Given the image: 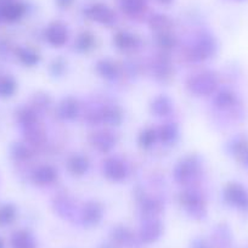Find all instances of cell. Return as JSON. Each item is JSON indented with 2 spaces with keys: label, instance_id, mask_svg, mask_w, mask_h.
I'll return each mask as SVG.
<instances>
[{
  "label": "cell",
  "instance_id": "4dcf8cb0",
  "mask_svg": "<svg viewBox=\"0 0 248 248\" xmlns=\"http://www.w3.org/2000/svg\"><path fill=\"white\" fill-rule=\"evenodd\" d=\"M158 44L161 46L167 47V49H170L175 45V39H174L173 35H170L167 32H162L161 34L158 35Z\"/></svg>",
  "mask_w": 248,
  "mask_h": 248
},
{
  "label": "cell",
  "instance_id": "f1b7e54d",
  "mask_svg": "<svg viewBox=\"0 0 248 248\" xmlns=\"http://www.w3.org/2000/svg\"><path fill=\"white\" fill-rule=\"evenodd\" d=\"M151 26L155 30H161L162 32H166L167 28L170 26V21L166 17V16H154L151 18Z\"/></svg>",
  "mask_w": 248,
  "mask_h": 248
},
{
  "label": "cell",
  "instance_id": "3957f363",
  "mask_svg": "<svg viewBox=\"0 0 248 248\" xmlns=\"http://www.w3.org/2000/svg\"><path fill=\"white\" fill-rule=\"evenodd\" d=\"M45 38L54 46H62V45L67 42V28L60 22L52 23L45 31Z\"/></svg>",
  "mask_w": 248,
  "mask_h": 248
},
{
  "label": "cell",
  "instance_id": "d4e9b609",
  "mask_svg": "<svg viewBox=\"0 0 248 248\" xmlns=\"http://www.w3.org/2000/svg\"><path fill=\"white\" fill-rule=\"evenodd\" d=\"M176 134H178V129L174 124H167L164 127L161 128L159 130V137L164 142H170L175 139Z\"/></svg>",
  "mask_w": 248,
  "mask_h": 248
},
{
  "label": "cell",
  "instance_id": "e575fe53",
  "mask_svg": "<svg viewBox=\"0 0 248 248\" xmlns=\"http://www.w3.org/2000/svg\"><path fill=\"white\" fill-rule=\"evenodd\" d=\"M192 248H209V246L204 241L197 240L192 243Z\"/></svg>",
  "mask_w": 248,
  "mask_h": 248
},
{
  "label": "cell",
  "instance_id": "52a82bcc",
  "mask_svg": "<svg viewBox=\"0 0 248 248\" xmlns=\"http://www.w3.org/2000/svg\"><path fill=\"white\" fill-rule=\"evenodd\" d=\"M162 233V225L159 221L157 220H150L142 225L141 230H140V237L144 242L151 243L155 242L159 238Z\"/></svg>",
  "mask_w": 248,
  "mask_h": 248
},
{
  "label": "cell",
  "instance_id": "7402d4cb",
  "mask_svg": "<svg viewBox=\"0 0 248 248\" xmlns=\"http://www.w3.org/2000/svg\"><path fill=\"white\" fill-rule=\"evenodd\" d=\"M233 154L238 161L245 166H248V142L238 141L233 145Z\"/></svg>",
  "mask_w": 248,
  "mask_h": 248
},
{
  "label": "cell",
  "instance_id": "44dd1931",
  "mask_svg": "<svg viewBox=\"0 0 248 248\" xmlns=\"http://www.w3.org/2000/svg\"><path fill=\"white\" fill-rule=\"evenodd\" d=\"M112 236H113V240L122 246H128L133 241V235L130 233V231L124 228H118L113 230Z\"/></svg>",
  "mask_w": 248,
  "mask_h": 248
},
{
  "label": "cell",
  "instance_id": "ffe728a7",
  "mask_svg": "<svg viewBox=\"0 0 248 248\" xmlns=\"http://www.w3.org/2000/svg\"><path fill=\"white\" fill-rule=\"evenodd\" d=\"M152 111L158 114V116H166L171 111L170 101L164 96L157 97L154 104H152Z\"/></svg>",
  "mask_w": 248,
  "mask_h": 248
},
{
  "label": "cell",
  "instance_id": "1f68e13d",
  "mask_svg": "<svg viewBox=\"0 0 248 248\" xmlns=\"http://www.w3.org/2000/svg\"><path fill=\"white\" fill-rule=\"evenodd\" d=\"M216 102L219 105V106H229L233 102V96L232 94L228 92H223L217 96Z\"/></svg>",
  "mask_w": 248,
  "mask_h": 248
},
{
  "label": "cell",
  "instance_id": "83f0119b",
  "mask_svg": "<svg viewBox=\"0 0 248 248\" xmlns=\"http://www.w3.org/2000/svg\"><path fill=\"white\" fill-rule=\"evenodd\" d=\"M94 45V38L89 33H84V34L80 35L77 40V47L82 51H87L90 47Z\"/></svg>",
  "mask_w": 248,
  "mask_h": 248
},
{
  "label": "cell",
  "instance_id": "7c38bea8",
  "mask_svg": "<svg viewBox=\"0 0 248 248\" xmlns=\"http://www.w3.org/2000/svg\"><path fill=\"white\" fill-rule=\"evenodd\" d=\"M114 43H116L117 46L122 50H125V51H130V50H134L139 46L140 42L135 35L130 34L127 32L118 33L114 38Z\"/></svg>",
  "mask_w": 248,
  "mask_h": 248
},
{
  "label": "cell",
  "instance_id": "4316f807",
  "mask_svg": "<svg viewBox=\"0 0 248 248\" xmlns=\"http://www.w3.org/2000/svg\"><path fill=\"white\" fill-rule=\"evenodd\" d=\"M15 216L16 212L13 206H4L0 209V224H10L15 219Z\"/></svg>",
  "mask_w": 248,
  "mask_h": 248
},
{
  "label": "cell",
  "instance_id": "30bf717a",
  "mask_svg": "<svg viewBox=\"0 0 248 248\" xmlns=\"http://www.w3.org/2000/svg\"><path fill=\"white\" fill-rule=\"evenodd\" d=\"M92 144L95 149H97L101 152H107L114 146L116 144V139L111 133L107 132H100L93 135Z\"/></svg>",
  "mask_w": 248,
  "mask_h": 248
},
{
  "label": "cell",
  "instance_id": "f35d334b",
  "mask_svg": "<svg viewBox=\"0 0 248 248\" xmlns=\"http://www.w3.org/2000/svg\"><path fill=\"white\" fill-rule=\"evenodd\" d=\"M101 248H109L108 246H104V247H101Z\"/></svg>",
  "mask_w": 248,
  "mask_h": 248
},
{
  "label": "cell",
  "instance_id": "d6986e66",
  "mask_svg": "<svg viewBox=\"0 0 248 248\" xmlns=\"http://www.w3.org/2000/svg\"><path fill=\"white\" fill-rule=\"evenodd\" d=\"M121 5L129 15H138L145 9V0H121Z\"/></svg>",
  "mask_w": 248,
  "mask_h": 248
},
{
  "label": "cell",
  "instance_id": "e0dca14e",
  "mask_svg": "<svg viewBox=\"0 0 248 248\" xmlns=\"http://www.w3.org/2000/svg\"><path fill=\"white\" fill-rule=\"evenodd\" d=\"M56 170L50 166H43L34 171L33 179L38 184H50L56 179Z\"/></svg>",
  "mask_w": 248,
  "mask_h": 248
},
{
  "label": "cell",
  "instance_id": "4fadbf2b",
  "mask_svg": "<svg viewBox=\"0 0 248 248\" xmlns=\"http://www.w3.org/2000/svg\"><path fill=\"white\" fill-rule=\"evenodd\" d=\"M78 104L73 99H66L59 106V116L63 119H73L78 114Z\"/></svg>",
  "mask_w": 248,
  "mask_h": 248
},
{
  "label": "cell",
  "instance_id": "9c48e42d",
  "mask_svg": "<svg viewBox=\"0 0 248 248\" xmlns=\"http://www.w3.org/2000/svg\"><path fill=\"white\" fill-rule=\"evenodd\" d=\"M181 200H183V203L187 207V209L191 212V214H194L197 218L202 216L203 208H202L201 196L199 194L194 191H187L183 195Z\"/></svg>",
  "mask_w": 248,
  "mask_h": 248
},
{
  "label": "cell",
  "instance_id": "603a6c76",
  "mask_svg": "<svg viewBox=\"0 0 248 248\" xmlns=\"http://www.w3.org/2000/svg\"><path fill=\"white\" fill-rule=\"evenodd\" d=\"M18 57H20L21 61L27 66H34L35 63H38V61H39L38 54H35V52L32 51L31 49L18 50Z\"/></svg>",
  "mask_w": 248,
  "mask_h": 248
},
{
  "label": "cell",
  "instance_id": "5bb4252c",
  "mask_svg": "<svg viewBox=\"0 0 248 248\" xmlns=\"http://www.w3.org/2000/svg\"><path fill=\"white\" fill-rule=\"evenodd\" d=\"M14 248H34L35 241L33 236L27 231H18L14 233L11 238Z\"/></svg>",
  "mask_w": 248,
  "mask_h": 248
},
{
  "label": "cell",
  "instance_id": "5b68a950",
  "mask_svg": "<svg viewBox=\"0 0 248 248\" xmlns=\"http://www.w3.org/2000/svg\"><path fill=\"white\" fill-rule=\"evenodd\" d=\"M87 15L93 21H96V22L101 23V25L109 26L114 22L113 11L109 8H107L106 5H102V4H96V5H93L92 8L88 9Z\"/></svg>",
  "mask_w": 248,
  "mask_h": 248
},
{
  "label": "cell",
  "instance_id": "8992f818",
  "mask_svg": "<svg viewBox=\"0 0 248 248\" xmlns=\"http://www.w3.org/2000/svg\"><path fill=\"white\" fill-rule=\"evenodd\" d=\"M197 169H199V164L195 159H185L176 167L175 179L180 183H186V181L194 178L195 174L197 173Z\"/></svg>",
  "mask_w": 248,
  "mask_h": 248
},
{
  "label": "cell",
  "instance_id": "74e56055",
  "mask_svg": "<svg viewBox=\"0 0 248 248\" xmlns=\"http://www.w3.org/2000/svg\"><path fill=\"white\" fill-rule=\"evenodd\" d=\"M0 248H3V242H1V240H0Z\"/></svg>",
  "mask_w": 248,
  "mask_h": 248
},
{
  "label": "cell",
  "instance_id": "836d02e7",
  "mask_svg": "<svg viewBox=\"0 0 248 248\" xmlns=\"http://www.w3.org/2000/svg\"><path fill=\"white\" fill-rule=\"evenodd\" d=\"M16 156H17L18 158H26V157L30 156V152H28V150L26 149V147L17 146V150H16Z\"/></svg>",
  "mask_w": 248,
  "mask_h": 248
},
{
  "label": "cell",
  "instance_id": "277c9868",
  "mask_svg": "<svg viewBox=\"0 0 248 248\" xmlns=\"http://www.w3.org/2000/svg\"><path fill=\"white\" fill-rule=\"evenodd\" d=\"M104 171H105V175H106L107 178L114 181L123 180L128 174L125 164L118 158L107 159V161L105 162Z\"/></svg>",
  "mask_w": 248,
  "mask_h": 248
},
{
  "label": "cell",
  "instance_id": "484cf974",
  "mask_svg": "<svg viewBox=\"0 0 248 248\" xmlns=\"http://www.w3.org/2000/svg\"><path fill=\"white\" fill-rule=\"evenodd\" d=\"M156 137H157V134L154 129L144 130V132L140 134V138H139L140 145H141L142 147H145V149L152 146L155 142V140H156Z\"/></svg>",
  "mask_w": 248,
  "mask_h": 248
},
{
  "label": "cell",
  "instance_id": "8fae6325",
  "mask_svg": "<svg viewBox=\"0 0 248 248\" xmlns=\"http://www.w3.org/2000/svg\"><path fill=\"white\" fill-rule=\"evenodd\" d=\"M213 40H212L211 38L206 37L202 38V39L195 45L194 50H192V55H194V59L204 60L207 59V57L211 56V54H213Z\"/></svg>",
  "mask_w": 248,
  "mask_h": 248
},
{
  "label": "cell",
  "instance_id": "d6a6232c",
  "mask_svg": "<svg viewBox=\"0 0 248 248\" xmlns=\"http://www.w3.org/2000/svg\"><path fill=\"white\" fill-rule=\"evenodd\" d=\"M142 209L145 211V213L149 214V216H154V214L158 213L159 209H161V206H159L158 202L156 201H147L145 203V206L142 207Z\"/></svg>",
  "mask_w": 248,
  "mask_h": 248
},
{
  "label": "cell",
  "instance_id": "f546056e",
  "mask_svg": "<svg viewBox=\"0 0 248 248\" xmlns=\"http://www.w3.org/2000/svg\"><path fill=\"white\" fill-rule=\"evenodd\" d=\"M15 82L11 78H5L0 82V94L3 96H10L15 92Z\"/></svg>",
  "mask_w": 248,
  "mask_h": 248
},
{
  "label": "cell",
  "instance_id": "6da1fadb",
  "mask_svg": "<svg viewBox=\"0 0 248 248\" xmlns=\"http://www.w3.org/2000/svg\"><path fill=\"white\" fill-rule=\"evenodd\" d=\"M189 85L195 94L208 95L217 88V78L212 73H202L192 78Z\"/></svg>",
  "mask_w": 248,
  "mask_h": 248
},
{
  "label": "cell",
  "instance_id": "2e32d148",
  "mask_svg": "<svg viewBox=\"0 0 248 248\" xmlns=\"http://www.w3.org/2000/svg\"><path fill=\"white\" fill-rule=\"evenodd\" d=\"M25 13V6L21 3H8L3 6V18L8 21H16Z\"/></svg>",
  "mask_w": 248,
  "mask_h": 248
},
{
  "label": "cell",
  "instance_id": "7a4b0ae2",
  "mask_svg": "<svg viewBox=\"0 0 248 248\" xmlns=\"http://www.w3.org/2000/svg\"><path fill=\"white\" fill-rule=\"evenodd\" d=\"M225 200L229 203L242 209H248V194L242 186L231 184L225 190Z\"/></svg>",
  "mask_w": 248,
  "mask_h": 248
},
{
  "label": "cell",
  "instance_id": "9a60e30c",
  "mask_svg": "<svg viewBox=\"0 0 248 248\" xmlns=\"http://www.w3.org/2000/svg\"><path fill=\"white\" fill-rule=\"evenodd\" d=\"M96 116L97 122H105V123L112 124V125H117L122 121L121 112L116 107H106Z\"/></svg>",
  "mask_w": 248,
  "mask_h": 248
},
{
  "label": "cell",
  "instance_id": "cb8c5ba5",
  "mask_svg": "<svg viewBox=\"0 0 248 248\" xmlns=\"http://www.w3.org/2000/svg\"><path fill=\"white\" fill-rule=\"evenodd\" d=\"M97 70L104 77L114 78L117 76V67L109 61H101L97 63Z\"/></svg>",
  "mask_w": 248,
  "mask_h": 248
},
{
  "label": "cell",
  "instance_id": "8d00e7d4",
  "mask_svg": "<svg viewBox=\"0 0 248 248\" xmlns=\"http://www.w3.org/2000/svg\"><path fill=\"white\" fill-rule=\"evenodd\" d=\"M162 3H169V1H171V0H161Z\"/></svg>",
  "mask_w": 248,
  "mask_h": 248
},
{
  "label": "cell",
  "instance_id": "ba28073f",
  "mask_svg": "<svg viewBox=\"0 0 248 248\" xmlns=\"http://www.w3.org/2000/svg\"><path fill=\"white\" fill-rule=\"evenodd\" d=\"M102 218V209L95 202H89L88 204H85L84 209H83L82 213V219L83 223L85 225H96Z\"/></svg>",
  "mask_w": 248,
  "mask_h": 248
},
{
  "label": "cell",
  "instance_id": "ac0fdd59",
  "mask_svg": "<svg viewBox=\"0 0 248 248\" xmlns=\"http://www.w3.org/2000/svg\"><path fill=\"white\" fill-rule=\"evenodd\" d=\"M68 168H70V170L72 171L73 174L82 175V174H84L85 171L88 170V168H89V161H88L85 157L77 155V156H73L72 158L70 159V162H68Z\"/></svg>",
  "mask_w": 248,
  "mask_h": 248
},
{
  "label": "cell",
  "instance_id": "d590c367",
  "mask_svg": "<svg viewBox=\"0 0 248 248\" xmlns=\"http://www.w3.org/2000/svg\"><path fill=\"white\" fill-rule=\"evenodd\" d=\"M56 3L61 8H67V6H70L73 3V0H56Z\"/></svg>",
  "mask_w": 248,
  "mask_h": 248
}]
</instances>
